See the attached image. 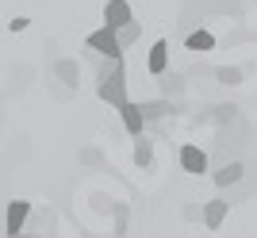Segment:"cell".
<instances>
[{"label": "cell", "mask_w": 257, "mask_h": 238, "mask_svg": "<svg viewBox=\"0 0 257 238\" xmlns=\"http://www.w3.org/2000/svg\"><path fill=\"white\" fill-rule=\"evenodd\" d=\"M184 46H188V50H196V54H207V50L215 46V35H211V31H192L188 39H184Z\"/></svg>", "instance_id": "9a60e30c"}, {"label": "cell", "mask_w": 257, "mask_h": 238, "mask_svg": "<svg viewBox=\"0 0 257 238\" xmlns=\"http://www.w3.org/2000/svg\"><path fill=\"white\" fill-rule=\"evenodd\" d=\"M226 211H230V200H207V204H204V223L211 230H219V227H223V219H226Z\"/></svg>", "instance_id": "9c48e42d"}, {"label": "cell", "mask_w": 257, "mask_h": 238, "mask_svg": "<svg viewBox=\"0 0 257 238\" xmlns=\"http://www.w3.org/2000/svg\"><path fill=\"white\" fill-rule=\"evenodd\" d=\"M115 234H127V207H115Z\"/></svg>", "instance_id": "e0dca14e"}, {"label": "cell", "mask_w": 257, "mask_h": 238, "mask_svg": "<svg viewBox=\"0 0 257 238\" xmlns=\"http://www.w3.org/2000/svg\"><path fill=\"white\" fill-rule=\"evenodd\" d=\"M115 35H119V46H123V50H131V46L139 43V35H142V23H139V20H127L123 27H115Z\"/></svg>", "instance_id": "4fadbf2b"}, {"label": "cell", "mask_w": 257, "mask_h": 238, "mask_svg": "<svg viewBox=\"0 0 257 238\" xmlns=\"http://www.w3.org/2000/svg\"><path fill=\"white\" fill-rule=\"evenodd\" d=\"M158 85H161V92H165V96H184V77L181 73H169V69H165V73H158Z\"/></svg>", "instance_id": "7c38bea8"}, {"label": "cell", "mask_w": 257, "mask_h": 238, "mask_svg": "<svg viewBox=\"0 0 257 238\" xmlns=\"http://www.w3.org/2000/svg\"><path fill=\"white\" fill-rule=\"evenodd\" d=\"M54 73L62 77V85H69V88L81 85V65H77L73 58H58V62H54Z\"/></svg>", "instance_id": "30bf717a"}, {"label": "cell", "mask_w": 257, "mask_h": 238, "mask_svg": "<svg viewBox=\"0 0 257 238\" xmlns=\"http://www.w3.org/2000/svg\"><path fill=\"white\" fill-rule=\"evenodd\" d=\"M96 96L104 100V104H111V108H119V104H127V65H123V58H107V65H100V77H96Z\"/></svg>", "instance_id": "6da1fadb"}, {"label": "cell", "mask_w": 257, "mask_h": 238, "mask_svg": "<svg viewBox=\"0 0 257 238\" xmlns=\"http://www.w3.org/2000/svg\"><path fill=\"white\" fill-rule=\"evenodd\" d=\"M81 162H85V165H100L104 158H100V150H92V146H88V150H81Z\"/></svg>", "instance_id": "d6986e66"}, {"label": "cell", "mask_w": 257, "mask_h": 238, "mask_svg": "<svg viewBox=\"0 0 257 238\" xmlns=\"http://www.w3.org/2000/svg\"><path fill=\"white\" fill-rule=\"evenodd\" d=\"M146 69H150L154 77L169 69V43H165V39H158V43L150 46V58H146Z\"/></svg>", "instance_id": "ba28073f"}, {"label": "cell", "mask_w": 257, "mask_h": 238, "mask_svg": "<svg viewBox=\"0 0 257 238\" xmlns=\"http://www.w3.org/2000/svg\"><path fill=\"white\" fill-rule=\"evenodd\" d=\"M31 215V204L27 200H12L4 207V234H23V223Z\"/></svg>", "instance_id": "3957f363"}, {"label": "cell", "mask_w": 257, "mask_h": 238, "mask_svg": "<svg viewBox=\"0 0 257 238\" xmlns=\"http://www.w3.org/2000/svg\"><path fill=\"white\" fill-rule=\"evenodd\" d=\"M139 108H142V115H146V123H158V119L173 115V111H177V104L165 96V100H142Z\"/></svg>", "instance_id": "52a82bcc"}, {"label": "cell", "mask_w": 257, "mask_h": 238, "mask_svg": "<svg viewBox=\"0 0 257 238\" xmlns=\"http://www.w3.org/2000/svg\"><path fill=\"white\" fill-rule=\"evenodd\" d=\"M242 177H246V165H242V162H226L223 169L215 173V184H219V188H234Z\"/></svg>", "instance_id": "8fae6325"}, {"label": "cell", "mask_w": 257, "mask_h": 238, "mask_svg": "<svg viewBox=\"0 0 257 238\" xmlns=\"http://www.w3.org/2000/svg\"><path fill=\"white\" fill-rule=\"evenodd\" d=\"M135 162H139L142 169L154 165V142L146 139V135H135Z\"/></svg>", "instance_id": "5bb4252c"}, {"label": "cell", "mask_w": 257, "mask_h": 238, "mask_svg": "<svg viewBox=\"0 0 257 238\" xmlns=\"http://www.w3.org/2000/svg\"><path fill=\"white\" fill-rule=\"evenodd\" d=\"M127 20H135V12H131L127 0H107V8H104V23L107 27H123Z\"/></svg>", "instance_id": "8992f818"}, {"label": "cell", "mask_w": 257, "mask_h": 238, "mask_svg": "<svg viewBox=\"0 0 257 238\" xmlns=\"http://www.w3.org/2000/svg\"><path fill=\"white\" fill-rule=\"evenodd\" d=\"M27 23H31V20H27V16H16V20H12L8 27H12V31H27Z\"/></svg>", "instance_id": "ffe728a7"}, {"label": "cell", "mask_w": 257, "mask_h": 238, "mask_svg": "<svg viewBox=\"0 0 257 238\" xmlns=\"http://www.w3.org/2000/svg\"><path fill=\"white\" fill-rule=\"evenodd\" d=\"M119 119H123V127H127V135H131V139L146 131V115H142V108L135 104V100H127V104H119Z\"/></svg>", "instance_id": "5b68a950"}, {"label": "cell", "mask_w": 257, "mask_h": 238, "mask_svg": "<svg viewBox=\"0 0 257 238\" xmlns=\"http://www.w3.org/2000/svg\"><path fill=\"white\" fill-rule=\"evenodd\" d=\"M85 46L88 50H96V54H104V58H123V46H119V35H115V27H100V31H92L85 39Z\"/></svg>", "instance_id": "7a4b0ae2"}, {"label": "cell", "mask_w": 257, "mask_h": 238, "mask_svg": "<svg viewBox=\"0 0 257 238\" xmlns=\"http://www.w3.org/2000/svg\"><path fill=\"white\" fill-rule=\"evenodd\" d=\"M234 104H219V108H215V119H219V123H226V119H234Z\"/></svg>", "instance_id": "ac0fdd59"}, {"label": "cell", "mask_w": 257, "mask_h": 238, "mask_svg": "<svg viewBox=\"0 0 257 238\" xmlns=\"http://www.w3.org/2000/svg\"><path fill=\"white\" fill-rule=\"evenodd\" d=\"M215 77H219L223 85H238V81H242V69H238V65H223V69H215Z\"/></svg>", "instance_id": "2e32d148"}, {"label": "cell", "mask_w": 257, "mask_h": 238, "mask_svg": "<svg viewBox=\"0 0 257 238\" xmlns=\"http://www.w3.org/2000/svg\"><path fill=\"white\" fill-rule=\"evenodd\" d=\"M177 158H181V169L184 173H207V154L200 150V146H192V142H188V146H181V154H177Z\"/></svg>", "instance_id": "277c9868"}]
</instances>
